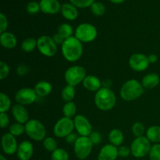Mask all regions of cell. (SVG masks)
<instances>
[{"label":"cell","mask_w":160,"mask_h":160,"mask_svg":"<svg viewBox=\"0 0 160 160\" xmlns=\"http://www.w3.org/2000/svg\"><path fill=\"white\" fill-rule=\"evenodd\" d=\"M61 52L64 59L70 62H75L82 57L84 52L83 43L75 36L64 41L61 45Z\"/></svg>","instance_id":"6da1fadb"},{"label":"cell","mask_w":160,"mask_h":160,"mask_svg":"<svg viewBox=\"0 0 160 160\" xmlns=\"http://www.w3.org/2000/svg\"><path fill=\"white\" fill-rule=\"evenodd\" d=\"M94 102L96 107L102 111H109L117 104V96L112 89L102 88L95 92Z\"/></svg>","instance_id":"7a4b0ae2"},{"label":"cell","mask_w":160,"mask_h":160,"mask_svg":"<svg viewBox=\"0 0 160 160\" xmlns=\"http://www.w3.org/2000/svg\"><path fill=\"white\" fill-rule=\"evenodd\" d=\"M144 89L142 82L136 79H130L125 81L121 86L120 95L124 101H134L143 95Z\"/></svg>","instance_id":"3957f363"},{"label":"cell","mask_w":160,"mask_h":160,"mask_svg":"<svg viewBox=\"0 0 160 160\" xmlns=\"http://www.w3.org/2000/svg\"><path fill=\"white\" fill-rule=\"evenodd\" d=\"M25 133L30 139L34 142H43L47 137L45 127L36 119H31L25 123Z\"/></svg>","instance_id":"277c9868"},{"label":"cell","mask_w":160,"mask_h":160,"mask_svg":"<svg viewBox=\"0 0 160 160\" xmlns=\"http://www.w3.org/2000/svg\"><path fill=\"white\" fill-rule=\"evenodd\" d=\"M74 36L82 43H90L96 39L98 30L92 23H81L75 29Z\"/></svg>","instance_id":"5b68a950"},{"label":"cell","mask_w":160,"mask_h":160,"mask_svg":"<svg viewBox=\"0 0 160 160\" xmlns=\"http://www.w3.org/2000/svg\"><path fill=\"white\" fill-rule=\"evenodd\" d=\"M152 142L147 138L146 136L135 138L131 144V155L134 158L142 159L148 156L152 148Z\"/></svg>","instance_id":"8992f818"},{"label":"cell","mask_w":160,"mask_h":160,"mask_svg":"<svg viewBox=\"0 0 160 160\" xmlns=\"http://www.w3.org/2000/svg\"><path fill=\"white\" fill-rule=\"evenodd\" d=\"M87 76L85 68L79 65H73L68 67L64 73V79L67 84L76 87L81 83H83Z\"/></svg>","instance_id":"52a82bcc"},{"label":"cell","mask_w":160,"mask_h":160,"mask_svg":"<svg viewBox=\"0 0 160 160\" xmlns=\"http://www.w3.org/2000/svg\"><path fill=\"white\" fill-rule=\"evenodd\" d=\"M93 146L94 145L88 137L79 136L73 144V152L78 159L84 160L90 156Z\"/></svg>","instance_id":"ba28073f"},{"label":"cell","mask_w":160,"mask_h":160,"mask_svg":"<svg viewBox=\"0 0 160 160\" xmlns=\"http://www.w3.org/2000/svg\"><path fill=\"white\" fill-rule=\"evenodd\" d=\"M75 130L73 120L63 117L58 120L53 127V134L58 138H65Z\"/></svg>","instance_id":"9c48e42d"},{"label":"cell","mask_w":160,"mask_h":160,"mask_svg":"<svg viewBox=\"0 0 160 160\" xmlns=\"http://www.w3.org/2000/svg\"><path fill=\"white\" fill-rule=\"evenodd\" d=\"M37 48L42 56L45 57H53L57 52L58 45L55 43L52 37L44 34L37 39Z\"/></svg>","instance_id":"30bf717a"},{"label":"cell","mask_w":160,"mask_h":160,"mask_svg":"<svg viewBox=\"0 0 160 160\" xmlns=\"http://www.w3.org/2000/svg\"><path fill=\"white\" fill-rule=\"evenodd\" d=\"M130 68L136 72H143L148 68L150 65L148 56L143 53H134L128 59Z\"/></svg>","instance_id":"8fae6325"},{"label":"cell","mask_w":160,"mask_h":160,"mask_svg":"<svg viewBox=\"0 0 160 160\" xmlns=\"http://www.w3.org/2000/svg\"><path fill=\"white\" fill-rule=\"evenodd\" d=\"M38 96L36 94L34 88H23L16 92L15 101L17 103L23 106L32 105L37 101Z\"/></svg>","instance_id":"7c38bea8"},{"label":"cell","mask_w":160,"mask_h":160,"mask_svg":"<svg viewBox=\"0 0 160 160\" xmlns=\"http://www.w3.org/2000/svg\"><path fill=\"white\" fill-rule=\"evenodd\" d=\"M73 120L75 131L79 136L88 137L93 131V128L88 119L82 114L77 115Z\"/></svg>","instance_id":"4fadbf2b"},{"label":"cell","mask_w":160,"mask_h":160,"mask_svg":"<svg viewBox=\"0 0 160 160\" xmlns=\"http://www.w3.org/2000/svg\"><path fill=\"white\" fill-rule=\"evenodd\" d=\"M1 146L5 155L12 156L17 153L19 144L17 143V138L8 132L3 134L2 137Z\"/></svg>","instance_id":"5bb4252c"},{"label":"cell","mask_w":160,"mask_h":160,"mask_svg":"<svg viewBox=\"0 0 160 160\" xmlns=\"http://www.w3.org/2000/svg\"><path fill=\"white\" fill-rule=\"evenodd\" d=\"M16 155L19 160H30L34 155V145L30 141H23L19 144Z\"/></svg>","instance_id":"9a60e30c"},{"label":"cell","mask_w":160,"mask_h":160,"mask_svg":"<svg viewBox=\"0 0 160 160\" xmlns=\"http://www.w3.org/2000/svg\"><path fill=\"white\" fill-rule=\"evenodd\" d=\"M39 5L41 12L49 15H55L60 12L62 6L59 0H40Z\"/></svg>","instance_id":"2e32d148"},{"label":"cell","mask_w":160,"mask_h":160,"mask_svg":"<svg viewBox=\"0 0 160 160\" xmlns=\"http://www.w3.org/2000/svg\"><path fill=\"white\" fill-rule=\"evenodd\" d=\"M118 157V148L111 144H106L100 149L97 160H116Z\"/></svg>","instance_id":"e0dca14e"},{"label":"cell","mask_w":160,"mask_h":160,"mask_svg":"<svg viewBox=\"0 0 160 160\" xmlns=\"http://www.w3.org/2000/svg\"><path fill=\"white\" fill-rule=\"evenodd\" d=\"M12 115L16 122L25 124L29 120V112L24 106L17 103L11 109Z\"/></svg>","instance_id":"ac0fdd59"},{"label":"cell","mask_w":160,"mask_h":160,"mask_svg":"<svg viewBox=\"0 0 160 160\" xmlns=\"http://www.w3.org/2000/svg\"><path fill=\"white\" fill-rule=\"evenodd\" d=\"M78 9V8H77L72 3L66 2L63 3L61 6L60 12L66 20H69V21H73V20H76L79 15Z\"/></svg>","instance_id":"d6986e66"},{"label":"cell","mask_w":160,"mask_h":160,"mask_svg":"<svg viewBox=\"0 0 160 160\" xmlns=\"http://www.w3.org/2000/svg\"><path fill=\"white\" fill-rule=\"evenodd\" d=\"M83 86L86 90L92 92H97L102 88V81L95 75H87L83 81Z\"/></svg>","instance_id":"ffe728a7"},{"label":"cell","mask_w":160,"mask_h":160,"mask_svg":"<svg viewBox=\"0 0 160 160\" xmlns=\"http://www.w3.org/2000/svg\"><path fill=\"white\" fill-rule=\"evenodd\" d=\"M0 45L6 49H12L17 45V38L15 34L9 31L0 34Z\"/></svg>","instance_id":"44dd1931"},{"label":"cell","mask_w":160,"mask_h":160,"mask_svg":"<svg viewBox=\"0 0 160 160\" xmlns=\"http://www.w3.org/2000/svg\"><path fill=\"white\" fill-rule=\"evenodd\" d=\"M34 91L38 97L44 98L50 94L52 92V85L50 82L47 81H40L35 84L34 87Z\"/></svg>","instance_id":"7402d4cb"},{"label":"cell","mask_w":160,"mask_h":160,"mask_svg":"<svg viewBox=\"0 0 160 160\" xmlns=\"http://www.w3.org/2000/svg\"><path fill=\"white\" fill-rule=\"evenodd\" d=\"M108 139H109V144L119 148L123 145L124 142V134L120 129L114 128L109 131Z\"/></svg>","instance_id":"603a6c76"},{"label":"cell","mask_w":160,"mask_h":160,"mask_svg":"<svg viewBox=\"0 0 160 160\" xmlns=\"http://www.w3.org/2000/svg\"><path fill=\"white\" fill-rule=\"evenodd\" d=\"M141 82L144 88L153 89L159 85L160 78L156 73H149L143 77Z\"/></svg>","instance_id":"cb8c5ba5"},{"label":"cell","mask_w":160,"mask_h":160,"mask_svg":"<svg viewBox=\"0 0 160 160\" xmlns=\"http://www.w3.org/2000/svg\"><path fill=\"white\" fill-rule=\"evenodd\" d=\"M145 136L154 144H160V126L152 125L146 130Z\"/></svg>","instance_id":"d4e9b609"},{"label":"cell","mask_w":160,"mask_h":160,"mask_svg":"<svg viewBox=\"0 0 160 160\" xmlns=\"http://www.w3.org/2000/svg\"><path fill=\"white\" fill-rule=\"evenodd\" d=\"M74 30L73 27L68 23H62L59 25L57 28V34H59L61 37L63 38L65 40L74 36Z\"/></svg>","instance_id":"484cf974"},{"label":"cell","mask_w":160,"mask_h":160,"mask_svg":"<svg viewBox=\"0 0 160 160\" xmlns=\"http://www.w3.org/2000/svg\"><path fill=\"white\" fill-rule=\"evenodd\" d=\"M61 98L65 102H73L76 95V90L75 87L67 84L61 91Z\"/></svg>","instance_id":"4316f807"},{"label":"cell","mask_w":160,"mask_h":160,"mask_svg":"<svg viewBox=\"0 0 160 160\" xmlns=\"http://www.w3.org/2000/svg\"><path fill=\"white\" fill-rule=\"evenodd\" d=\"M37 39L34 38H27L21 42L20 47H21L22 51L29 53L34 51L37 48Z\"/></svg>","instance_id":"83f0119b"},{"label":"cell","mask_w":160,"mask_h":160,"mask_svg":"<svg viewBox=\"0 0 160 160\" xmlns=\"http://www.w3.org/2000/svg\"><path fill=\"white\" fill-rule=\"evenodd\" d=\"M77 106L73 102H65L62 106V113L63 116L68 118L73 119L77 116Z\"/></svg>","instance_id":"f1b7e54d"},{"label":"cell","mask_w":160,"mask_h":160,"mask_svg":"<svg viewBox=\"0 0 160 160\" xmlns=\"http://www.w3.org/2000/svg\"><path fill=\"white\" fill-rule=\"evenodd\" d=\"M12 101L9 95L4 92L0 93V112H7L12 109Z\"/></svg>","instance_id":"f546056e"},{"label":"cell","mask_w":160,"mask_h":160,"mask_svg":"<svg viewBox=\"0 0 160 160\" xmlns=\"http://www.w3.org/2000/svg\"><path fill=\"white\" fill-rule=\"evenodd\" d=\"M44 148L48 152H53L58 148L57 141L53 137H46L42 142Z\"/></svg>","instance_id":"4dcf8cb0"},{"label":"cell","mask_w":160,"mask_h":160,"mask_svg":"<svg viewBox=\"0 0 160 160\" xmlns=\"http://www.w3.org/2000/svg\"><path fill=\"white\" fill-rule=\"evenodd\" d=\"M91 12L96 17H102L106 11V7L102 2H95L90 7Z\"/></svg>","instance_id":"1f68e13d"},{"label":"cell","mask_w":160,"mask_h":160,"mask_svg":"<svg viewBox=\"0 0 160 160\" xmlns=\"http://www.w3.org/2000/svg\"><path fill=\"white\" fill-rule=\"evenodd\" d=\"M9 133L15 136L16 138L22 135L23 133H25V124L18 123V122L12 123L9 126Z\"/></svg>","instance_id":"d6a6232c"},{"label":"cell","mask_w":160,"mask_h":160,"mask_svg":"<svg viewBox=\"0 0 160 160\" xmlns=\"http://www.w3.org/2000/svg\"><path fill=\"white\" fill-rule=\"evenodd\" d=\"M68 152L62 148H58L51 154V160H69Z\"/></svg>","instance_id":"836d02e7"},{"label":"cell","mask_w":160,"mask_h":160,"mask_svg":"<svg viewBox=\"0 0 160 160\" xmlns=\"http://www.w3.org/2000/svg\"><path fill=\"white\" fill-rule=\"evenodd\" d=\"M131 132L134 134L135 138L142 137L145 136V133H146V130H145V126L141 122H134L131 126Z\"/></svg>","instance_id":"e575fe53"},{"label":"cell","mask_w":160,"mask_h":160,"mask_svg":"<svg viewBox=\"0 0 160 160\" xmlns=\"http://www.w3.org/2000/svg\"><path fill=\"white\" fill-rule=\"evenodd\" d=\"M95 2V0H70V3L79 9H86L88 7H91V6Z\"/></svg>","instance_id":"d590c367"},{"label":"cell","mask_w":160,"mask_h":160,"mask_svg":"<svg viewBox=\"0 0 160 160\" xmlns=\"http://www.w3.org/2000/svg\"><path fill=\"white\" fill-rule=\"evenodd\" d=\"M26 10L31 15L38 13L39 11H41L39 2H38L37 1H30L26 6Z\"/></svg>","instance_id":"8d00e7d4"},{"label":"cell","mask_w":160,"mask_h":160,"mask_svg":"<svg viewBox=\"0 0 160 160\" xmlns=\"http://www.w3.org/2000/svg\"><path fill=\"white\" fill-rule=\"evenodd\" d=\"M149 160H160V144H154L148 154Z\"/></svg>","instance_id":"74e56055"},{"label":"cell","mask_w":160,"mask_h":160,"mask_svg":"<svg viewBox=\"0 0 160 160\" xmlns=\"http://www.w3.org/2000/svg\"><path fill=\"white\" fill-rule=\"evenodd\" d=\"M10 73V68L7 62L4 61H0V80L2 81L7 78Z\"/></svg>","instance_id":"f35d334b"},{"label":"cell","mask_w":160,"mask_h":160,"mask_svg":"<svg viewBox=\"0 0 160 160\" xmlns=\"http://www.w3.org/2000/svg\"><path fill=\"white\" fill-rule=\"evenodd\" d=\"M8 26H9V22L6 16L3 12L0 13V34L7 31Z\"/></svg>","instance_id":"ab89813d"},{"label":"cell","mask_w":160,"mask_h":160,"mask_svg":"<svg viewBox=\"0 0 160 160\" xmlns=\"http://www.w3.org/2000/svg\"><path fill=\"white\" fill-rule=\"evenodd\" d=\"M118 155L120 158H128L131 155V148L126 145H121L118 148Z\"/></svg>","instance_id":"60d3db41"},{"label":"cell","mask_w":160,"mask_h":160,"mask_svg":"<svg viewBox=\"0 0 160 160\" xmlns=\"http://www.w3.org/2000/svg\"><path fill=\"white\" fill-rule=\"evenodd\" d=\"M88 138L94 145H98L102 142V137L101 134L98 133V131H93L92 132V134L88 136Z\"/></svg>","instance_id":"b9f144b4"},{"label":"cell","mask_w":160,"mask_h":160,"mask_svg":"<svg viewBox=\"0 0 160 160\" xmlns=\"http://www.w3.org/2000/svg\"><path fill=\"white\" fill-rule=\"evenodd\" d=\"M10 120L9 117L6 112H0V127L1 128L4 129L9 125Z\"/></svg>","instance_id":"7bdbcfd3"},{"label":"cell","mask_w":160,"mask_h":160,"mask_svg":"<svg viewBox=\"0 0 160 160\" xmlns=\"http://www.w3.org/2000/svg\"><path fill=\"white\" fill-rule=\"evenodd\" d=\"M79 138L78 133H71V134H69L68 136L65 138V141L67 144H70V145H73V144L76 142V141L78 140V138Z\"/></svg>","instance_id":"ee69618b"},{"label":"cell","mask_w":160,"mask_h":160,"mask_svg":"<svg viewBox=\"0 0 160 160\" xmlns=\"http://www.w3.org/2000/svg\"><path fill=\"white\" fill-rule=\"evenodd\" d=\"M29 71V68L24 64H20L17 69V73L19 76H24Z\"/></svg>","instance_id":"f6af8a7d"},{"label":"cell","mask_w":160,"mask_h":160,"mask_svg":"<svg viewBox=\"0 0 160 160\" xmlns=\"http://www.w3.org/2000/svg\"><path fill=\"white\" fill-rule=\"evenodd\" d=\"M52 38H53V41L55 42V43L57 45H62V43L64 42V41H65V39L63 38L62 37H61L60 35H59V34H55L54 35L52 36Z\"/></svg>","instance_id":"bcb514c9"},{"label":"cell","mask_w":160,"mask_h":160,"mask_svg":"<svg viewBox=\"0 0 160 160\" xmlns=\"http://www.w3.org/2000/svg\"><path fill=\"white\" fill-rule=\"evenodd\" d=\"M102 88H109L111 89L112 86V81L111 79H105L104 81H102Z\"/></svg>","instance_id":"7dc6e473"},{"label":"cell","mask_w":160,"mask_h":160,"mask_svg":"<svg viewBox=\"0 0 160 160\" xmlns=\"http://www.w3.org/2000/svg\"><path fill=\"white\" fill-rule=\"evenodd\" d=\"M148 60H149L150 64L156 63L158 61V56L156 54H154V53H152V54L148 55Z\"/></svg>","instance_id":"c3c4849f"},{"label":"cell","mask_w":160,"mask_h":160,"mask_svg":"<svg viewBox=\"0 0 160 160\" xmlns=\"http://www.w3.org/2000/svg\"><path fill=\"white\" fill-rule=\"evenodd\" d=\"M109 1L113 4H122L123 2H124L125 0H109Z\"/></svg>","instance_id":"681fc988"},{"label":"cell","mask_w":160,"mask_h":160,"mask_svg":"<svg viewBox=\"0 0 160 160\" xmlns=\"http://www.w3.org/2000/svg\"><path fill=\"white\" fill-rule=\"evenodd\" d=\"M0 160H8V159H6V157L4 156V155H1V156H0Z\"/></svg>","instance_id":"f907efd6"}]
</instances>
